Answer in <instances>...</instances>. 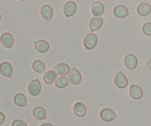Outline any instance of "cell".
<instances>
[{"mask_svg": "<svg viewBox=\"0 0 151 126\" xmlns=\"http://www.w3.org/2000/svg\"><path fill=\"white\" fill-rule=\"evenodd\" d=\"M74 113L76 114V116L79 117H82L86 113V106L83 103L81 102H78L74 105L73 107Z\"/></svg>", "mask_w": 151, "mask_h": 126, "instance_id": "obj_17", "label": "cell"}, {"mask_svg": "<svg viewBox=\"0 0 151 126\" xmlns=\"http://www.w3.org/2000/svg\"><path fill=\"white\" fill-rule=\"evenodd\" d=\"M0 20H1V13H0Z\"/></svg>", "mask_w": 151, "mask_h": 126, "instance_id": "obj_29", "label": "cell"}, {"mask_svg": "<svg viewBox=\"0 0 151 126\" xmlns=\"http://www.w3.org/2000/svg\"><path fill=\"white\" fill-rule=\"evenodd\" d=\"M41 90V85L38 79H35L31 81L27 86L28 92L32 96H37L38 94H39Z\"/></svg>", "mask_w": 151, "mask_h": 126, "instance_id": "obj_1", "label": "cell"}, {"mask_svg": "<svg viewBox=\"0 0 151 126\" xmlns=\"http://www.w3.org/2000/svg\"><path fill=\"white\" fill-rule=\"evenodd\" d=\"M103 24V19L100 16H95L91 18L89 22V27L91 32L97 30L102 27Z\"/></svg>", "mask_w": 151, "mask_h": 126, "instance_id": "obj_9", "label": "cell"}, {"mask_svg": "<svg viewBox=\"0 0 151 126\" xmlns=\"http://www.w3.org/2000/svg\"><path fill=\"white\" fill-rule=\"evenodd\" d=\"M20 1H26V0H20Z\"/></svg>", "mask_w": 151, "mask_h": 126, "instance_id": "obj_30", "label": "cell"}, {"mask_svg": "<svg viewBox=\"0 0 151 126\" xmlns=\"http://www.w3.org/2000/svg\"><path fill=\"white\" fill-rule=\"evenodd\" d=\"M12 126H27V125L21 120H16L12 122Z\"/></svg>", "mask_w": 151, "mask_h": 126, "instance_id": "obj_25", "label": "cell"}, {"mask_svg": "<svg viewBox=\"0 0 151 126\" xmlns=\"http://www.w3.org/2000/svg\"><path fill=\"white\" fill-rule=\"evenodd\" d=\"M0 73L4 77L10 78L13 74V67L8 62H2L0 64Z\"/></svg>", "mask_w": 151, "mask_h": 126, "instance_id": "obj_8", "label": "cell"}, {"mask_svg": "<svg viewBox=\"0 0 151 126\" xmlns=\"http://www.w3.org/2000/svg\"><path fill=\"white\" fill-rule=\"evenodd\" d=\"M104 6L100 1H95L91 6V13L94 16H100L104 13Z\"/></svg>", "mask_w": 151, "mask_h": 126, "instance_id": "obj_16", "label": "cell"}, {"mask_svg": "<svg viewBox=\"0 0 151 126\" xmlns=\"http://www.w3.org/2000/svg\"><path fill=\"white\" fill-rule=\"evenodd\" d=\"M147 66H148L149 69H151V59L148 61V63H147Z\"/></svg>", "mask_w": 151, "mask_h": 126, "instance_id": "obj_28", "label": "cell"}, {"mask_svg": "<svg viewBox=\"0 0 151 126\" xmlns=\"http://www.w3.org/2000/svg\"><path fill=\"white\" fill-rule=\"evenodd\" d=\"M69 79L66 75H60L57 78V79L55 81V84L56 86L59 89H63L67 86L69 84Z\"/></svg>", "mask_w": 151, "mask_h": 126, "instance_id": "obj_19", "label": "cell"}, {"mask_svg": "<svg viewBox=\"0 0 151 126\" xmlns=\"http://www.w3.org/2000/svg\"><path fill=\"white\" fill-rule=\"evenodd\" d=\"M100 118L106 122H111L116 117V114L110 109H103L100 113Z\"/></svg>", "mask_w": 151, "mask_h": 126, "instance_id": "obj_4", "label": "cell"}, {"mask_svg": "<svg viewBox=\"0 0 151 126\" xmlns=\"http://www.w3.org/2000/svg\"><path fill=\"white\" fill-rule=\"evenodd\" d=\"M77 10V6L74 1H69L63 6V12L66 17L72 16Z\"/></svg>", "mask_w": 151, "mask_h": 126, "instance_id": "obj_5", "label": "cell"}, {"mask_svg": "<svg viewBox=\"0 0 151 126\" xmlns=\"http://www.w3.org/2000/svg\"><path fill=\"white\" fill-rule=\"evenodd\" d=\"M54 71L59 75H66L70 72L69 65H67L65 63H58L55 66Z\"/></svg>", "mask_w": 151, "mask_h": 126, "instance_id": "obj_15", "label": "cell"}, {"mask_svg": "<svg viewBox=\"0 0 151 126\" xmlns=\"http://www.w3.org/2000/svg\"><path fill=\"white\" fill-rule=\"evenodd\" d=\"M137 12L141 16H147L151 12V5L147 2H142L137 7Z\"/></svg>", "mask_w": 151, "mask_h": 126, "instance_id": "obj_18", "label": "cell"}, {"mask_svg": "<svg viewBox=\"0 0 151 126\" xmlns=\"http://www.w3.org/2000/svg\"><path fill=\"white\" fill-rule=\"evenodd\" d=\"M4 120H5V115L2 112H0V125L4 122Z\"/></svg>", "mask_w": 151, "mask_h": 126, "instance_id": "obj_26", "label": "cell"}, {"mask_svg": "<svg viewBox=\"0 0 151 126\" xmlns=\"http://www.w3.org/2000/svg\"><path fill=\"white\" fill-rule=\"evenodd\" d=\"M69 79L72 84L78 85V84H79L81 82V80H82V76H81V72L78 69L73 68L69 72Z\"/></svg>", "mask_w": 151, "mask_h": 126, "instance_id": "obj_6", "label": "cell"}, {"mask_svg": "<svg viewBox=\"0 0 151 126\" xmlns=\"http://www.w3.org/2000/svg\"><path fill=\"white\" fill-rule=\"evenodd\" d=\"M1 44L4 46L6 48H11L13 45V35L9 32H4L1 35V38H0Z\"/></svg>", "mask_w": 151, "mask_h": 126, "instance_id": "obj_7", "label": "cell"}, {"mask_svg": "<svg viewBox=\"0 0 151 126\" xmlns=\"http://www.w3.org/2000/svg\"><path fill=\"white\" fill-rule=\"evenodd\" d=\"M40 126H53V125H52V124L48 123V122H46V123H43V124H41V125H40Z\"/></svg>", "mask_w": 151, "mask_h": 126, "instance_id": "obj_27", "label": "cell"}, {"mask_svg": "<svg viewBox=\"0 0 151 126\" xmlns=\"http://www.w3.org/2000/svg\"><path fill=\"white\" fill-rule=\"evenodd\" d=\"M114 14L115 15L116 17L122 19V18L128 16V14H129V12H128L127 7H125V6L117 5L114 9Z\"/></svg>", "mask_w": 151, "mask_h": 126, "instance_id": "obj_13", "label": "cell"}, {"mask_svg": "<svg viewBox=\"0 0 151 126\" xmlns=\"http://www.w3.org/2000/svg\"><path fill=\"white\" fill-rule=\"evenodd\" d=\"M142 31L146 35L151 36V22H147L143 25Z\"/></svg>", "mask_w": 151, "mask_h": 126, "instance_id": "obj_24", "label": "cell"}, {"mask_svg": "<svg viewBox=\"0 0 151 126\" xmlns=\"http://www.w3.org/2000/svg\"><path fill=\"white\" fill-rule=\"evenodd\" d=\"M41 15L45 20H50L53 16V10L51 6L49 4L43 5L41 8Z\"/></svg>", "mask_w": 151, "mask_h": 126, "instance_id": "obj_14", "label": "cell"}, {"mask_svg": "<svg viewBox=\"0 0 151 126\" xmlns=\"http://www.w3.org/2000/svg\"><path fill=\"white\" fill-rule=\"evenodd\" d=\"M32 69L38 73H44L46 71V67L44 62L40 60H35L32 63Z\"/></svg>", "mask_w": 151, "mask_h": 126, "instance_id": "obj_23", "label": "cell"}, {"mask_svg": "<svg viewBox=\"0 0 151 126\" xmlns=\"http://www.w3.org/2000/svg\"><path fill=\"white\" fill-rule=\"evenodd\" d=\"M14 103L16 106H20V107H25L27 106V98L24 94L22 93H18L14 96Z\"/></svg>", "mask_w": 151, "mask_h": 126, "instance_id": "obj_22", "label": "cell"}, {"mask_svg": "<svg viewBox=\"0 0 151 126\" xmlns=\"http://www.w3.org/2000/svg\"><path fill=\"white\" fill-rule=\"evenodd\" d=\"M57 75L58 74L53 70L47 71V72L44 74V82L47 84H52V83H54L55 81V80L57 79Z\"/></svg>", "mask_w": 151, "mask_h": 126, "instance_id": "obj_20", "label": "cell"}, {"mask_svg": "<svg viewBox=\"0 0 151 126\" xmlns=\"http://www.w3.org/2000/svg\"><path fill=\"white\" fill-rule=\"evenodd\" d=\"M115 85L119 89H124L128 86V79L122 71L118 72L114 78Z\"/></svg>", "mask_w": 151, "mask_h": 126, "instance_id": "obj_3", "label": "cell"}, {"mask_svg": "<svg viewBox=\"0 0 151 126\" xmlns=\"http://www.w3.org/2000/svg\"><path fill=\"white\" fill-rule=\"evenodd\" d=\"M130 95L132 98L135 100H139L142 98L143 95V91L141 87H139L137 85H132L130 87L129 90Z\"/></svg>", "mask_w": 151, "mask_h": 126, "instance_id": "obj_12", "label": "cell"}, {"mask_svg": "<svg viewBox=\"0 0 151 126\" xmlns=\"http://www.w3.org/2000/svg\"><path fill=\"white\" fill-rule=\"evenodd\" d=\"M32 114L35 117V118L38 120H44L47 117V112L46 110L43 107L41 106H37L32 110Z\"/></svg>", "mask_w": 151, "mask_h": 126, "instance_id": "obj_21", "label": "cell"}, {"mask_svg": "<svg viewBox=\"0 0 151 126\" xmlns=\"http://www.w3.org/2000/svg\"><path fill=\"white\" fill-rule=\"evenodd\" d=\"M35 50L40 53H46L50 49V44L44 40H39L34 42Z\"/></svg>", "mask_w": 151, "mask_h": 126, "instance_id": "obj_10", "label": "cell"}, {"mask_svg": "<svg viewBox=\"0 0 151 126\" xmlns=\"http://www.w3.org/2000/svg\"><path fill=\"white\" fill-rule=\"evenodd\" d=\"M125 65L128 69H135L137 66V58L135 55L132 54L127 55L125 58Z\"/></svg>", "mask_w": 151, "mask_h": 126, "instance_id": "obj_11", "label": "cell"}, {"mask_svg": "<svg viewBox=\"0 0 151 126\" xmlns=\"http://www.w3.org/2000/svg\"><path fill=\"white\" fill-rule=\"evenodd\" d=\"M97 35L94 33H89L85 37L83 41L84 47L87 50H91L97 45Z\"/></svg>", "mask_w": 151, "mask_h": 126, "instance_id": "obj_2", "label": "cell"}]
</instances>
